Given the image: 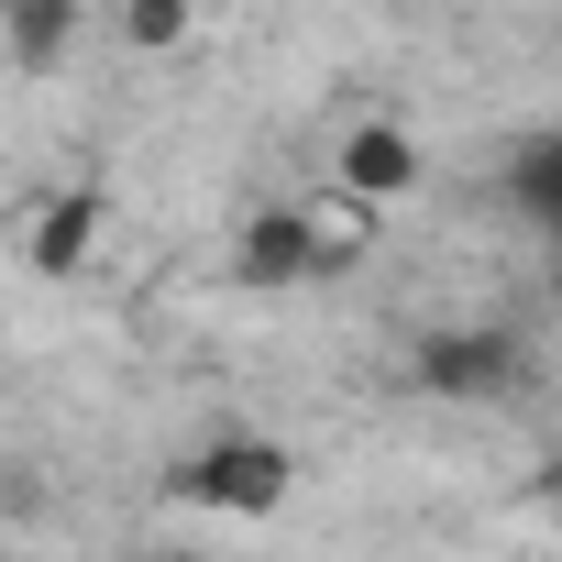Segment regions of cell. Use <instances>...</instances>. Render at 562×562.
I'll return each mask as SVG.
<instances>
[{
  "label": "cell",
  "instance_id": "cell-1",
  "mask_svg": "<svg viewBox=\"0 0 562 562\" xmlns=\"http://www.w3.org/2000/svg\"><path fill=\"white\" fill-rule=\"evenodd\" d=\"M288 496H299V452L265 441V430H221V441H199V452L166 474V507H199V518H221V529L288 518Z\"/></svg>",
  "mask_w": 562,
  "mask_h": 562
},
{
  "label": "cell",
  "instance_id": "cell-2",
  "mask_svg": "<svg viewBox=\"0 0 562 562\" xmlns=\"http://www.w3.org/2000/svg\"><path fill=\"white\" fill-rule=\"evenodd\" d=\"M419 177H430V144H419L397 111L342 122V133H331V155H321V188H331V199H353L364 221H386V210H397Z\"/></svg>",
  "mask_w": 562,
  "mask_h": 562
},
{
  "label": "cell",
  "instance_id": "cell-3",
  "mask_svg": "<svg viewBox=\"0 0 562 562\" xmlns=\"http://www.w3.org/2000/svg\"><path fill=\"white\" fill-rule=\"evenodd\" d=\"M232 276L243 288H310L331 276V243H321V199H276L232 232Z\"/></svg>",
  "mask_w": 562,
  "mask_h": 562
},
{
  "label": "cell",
  "instance_id": "cell-4",
  "mask_svg": "<svg viewBox=\"0 0 562 562\" xmlns=\"http://www.w3.org/2000/svg\"><path fill=\"white\" fill-rule=\"evenodd\" d=\"M100 188H67V199H45L34 210V232H23V265L34 276H89V254H100Z\"/></svg>",
  "mask_w": 562,
  "mask_h": 562
},
{
  "label": "cell",
  "instance_id": "cell-5",
  "mask_svg": "<svg viewBox=\"0 0 562 562\" xmlns=\"http://www.w3.org/2000/svg\"><path fill=\"white\" fill-rule=\"evenodd\" d=\"M0 34H12V56H23V67H56V56L78 45V12H67V0H56V12H12Z\"/></svg>",
  "mask_w": 562,
  "mask_h": 562
},
{
  "label": "cell",
  "instance_id": "cell-6",
  "mask_svg": "<svg viewBox=\"0 0 562 562\" xmlns=\"http://www.w3.org/2000/svg\"><path fill=\"white\" fill-rule=\"evenodd\" d=\"M199 34V12H177V0H155V12H122V45L133 56H166V45H188Z\"/></svg>",
  "mask_w": 562,
  "mask_h": 562
}]
</instances>
